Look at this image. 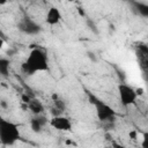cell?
<instances>
[{"mask_svg":"<svg viewBox=\"0 0 148 148\" xmlns=\"http://www.w3.org/2000/svg\"><path fill=\"white\" fill-rule=\"evenodd\" d=\"M49 69L47 57L40 49H32L22 64V71L28 75H34L37 72H44Z\"/></svg>","mask_w":148,"mask_h":148,"instance_id":"cell-1","label":"cell"},{"mask_svg":"<svg viewBox=\"0 0 148 148\" xmlns=\"http://www.w3.org/2000/svg\"><path fill=\"white\" fill-rule=\"evenodd\" d=\"M21 138L20 126L10 120H0V141L3 146H12Z\"/></svg>","mask_w":148,"mask_h":148,"instance_id":"cell-2","label":"cell"},{"mask_svg":"<svg viewBox=\"0 0 148 148\" xmlns=\"http://www.w3.org/2000/svg\"><path fill=\"white\" fill-rule=\"evenodd\" d=\"M90 101H91V104H94V106H95L96 116H97L99 121L111 123V121L114 120L116 111L110 105H108L106 103H104L103 101H101V99H98L94 96H90Z\"/></svg>","mask_w":148,"mask_h":148,"instance_id":"cell-3","label":"cell"},{"mask_svg":"<svg viewBox=\"0 0 148 148\" xmlns=\"http://www.w3.org/2000/svg\"><path fill=\"white\" fill-rule=\"evenodd\" d=\"M118 95H119V99H120L121 105L125 108L133 105L136 102V97H138L135 89L128 84H125V83H120L118 86Z\"/></svg>","mask_w":148,"mask_h":148,"instance_id":"cell-4","label":"cell"},{"mask_svg":"<svg viewBox=\"0 0 148 148\" xmlns=\"http://www.w3.org/2000/svg\"><path fill=\"white\" fill-rule=\"evenodd\" d=\"M18 29L20 31L27 34V35H37L42 31V27L40 24H38L37 22H35L34 20H31L30 17H24L18 23Z\"/></svg>","mask_w":148,"mask_h":148,"instance_id":"cell-5","label":"cell"},{"mask_svg":"<svg viewBox=\"0 0 148 148\" xmlns=\"http://www.w3.org/2000/svg\"><path fill=\"white\" fill-rule=\"evenodd\" d=\"M50 125L54 130H58V131H71V128H72L71 120L65 116L52 117L50 119Z\"/></svg>","mask_w":148,"mask_h":148,"instance_id":"cell-6","label":"cell"},{"mask_svg":"<svg viewBox=\"0 0 148 148\" xmlns=\"http://www.w3.org/2000/svg\"><path fill=\"white\" fill-rule=\"evenodd\" d=\"M61 21V13L57 7H50L45 15V22L49 25H56Z\"/></svg>","mask_w":148,"mask_h":148,"instance_id":"cell-7","label":"cell"},{"mask_svg":"<svg viewBox=\"0 0 148 148\" xmlns=\"http://www.w3.org/2000/svg\"><path fill=\"white\" fill-rule=\"evenodd\" d=\"M46 123H47V120H46V118L44 116H42V114L35 116L30 120V128L35 133H40L42 130L44 128V126L46 125Z\"/></svg>","mask_w":148,"mask_h":148,"instance_id":"cell-8","label":"cell"},{"mask_svg":"<svg viewBox=\"0 0 148 148\" xmlns=\"http://www.w3.org/2000/svg\"><path fill=\"white\" fill-rule=\"evenodd\" d=\"M65 109H66L65 102L61 99H57L53 102V104L50 109V113L52 114V117H59V116H62Z\"/></svg>","mask_w":148,"mask_h":148,"instance_id":"cell-9","label":"cell"},{"mask_svg":"<svg viewBox=\"0 0 148 148\" xmlns=\"http://www.w3.org/2000/svg\"><path fill=\"white\" fill-rule=\"evenodd\" d=\"M28 109L35 114V116H39L43 113L44 111V105L42 104V102L37 98H32L30 101V103L28 104Z\"/></svg>","mask_w":148,"mask_h":148,"instance_id":"cell-10","label":"cell"},{"mask_svg":"<svg viewBox=\"0 0 148 148\" xmlns=\"http://www.w3.org/2000/svg\"><path fill=\"white\" fill-rule=\"evenodd\" d=\"M134 12L143 17H148V3L145 2H139V1H133L131 2Z\"/></svg>","mask_w":148,"mask_h":148,"instance_id":"cell-11","label":"cell"},{"mask_svg":"<svg viewBox=\"0 0 148 148\" xmlns=\"http://www.w3.org/2000/svg\"><path fill=\"white\" fill-rule=\"evenodd\" d=\"M9 65H10V62L8 59H6V58L0 59V74L3 77H7L9 74Z\"/></svg>","mask_w":148,"mask_h":148,"instance_id":"cell-12","label":"cell"},{"mask_svg":"<svg viewBox=\"0 0 148 148\" xmlns=\"http://www.w3.org/2000/svg\"><path fill=\"white\" fill-rule=\"evenodd\" d=\"M141 148H148V132H143L142 133Z\"/></svg>","mask_w":148,"mask_h":148,"instance_id":"cell-13","label":"cell"},{"mask_svg":"<svg viewBox=\"0 0 148 148\" xmlns=\"http://www.w3.org/2000/svg\"><path fill=\"white\" fill-rule=\"evenodd\" d=\"M21 99H22V102H23L24 104H27V106H28V104L30 103V101H31L32 98H31L30 96H28V94H22Z\"/></svg>","mask_w":148,"mask_h":148,"instance_id":"cell-14","label":"cell"},{"mask_svg":"<svg viewBox=\"0 0 148 148\" xmlns=\"http://www.w3.org/2000/svg\"><path fill=\"white\" fill-rule=\"evenodd\" d=\"M87 24L89 25L90 30H92V31H95L96 34H98V30L96 29V25H95V23H94V22H91V20H87Z\"/></svg>","mask_w":148,"mask_h":148,"instance_id":"cell-15","label":"cell"},{"mask_svg":"<svg viewBox=\"0 0 148 148\" xmlns=\"http://www.w3.org/2000/svg\"><path fill=\"white\" fill-rule=\"evenodd\" d=\"M112 148H128V147H126V146H124V145H121V143H118V142H112Z\"/></svg>","mask_w":148,"mask_h":148,"instance_id":"cell-16","label":"cell"},{"mask_svg":"<svg viewBox=\"0 0 148 148\" xmlns=\"http://www.w3.org/2000/svg\"><path fill=\"white\" fill-rule=\"evenodd\" d=\"M57 99H59L58 95H57V94H52V102H54V101H57Z\"/></svg>","mask_w":148,"mask_h":148,"instance_id":"cell-17","label":"cell"},{"mask_svg":"<svg viewBox=\"0 0 148 148\" xmlns=\"http://www.w3.org/2000/svg\"><path fill=\"white\" fill-rule=\"evenodd\" d=\"M88 54H89V58H90V59H92V60H94V61H95V60H96V59H95V54H94V53H90V52H89V53H88Z\"/></svg>","mask_w":148,"mask_h":148,"instance_id":"cell-18","label":"cell"},{"mask_svg":"<svg viewBox=\"0 0 148 148\" xmlns=\"http://www.w3.org/2000/svg\"><path fill=\"white\" fill-rule=\"evenodd\" d=\"M1 106H2V108H5V109L7 108V103H6V101H3V99L1 101Z\"/></svg>","mask_w":148,"mask_h":148,"instance_id":"cell-19","label":"cell"},{"mask_svg":"<svg viewBox=\"0 0 148 148\" xmlns=\"http://www.w3.org/2000/svg\"><path fill=\"white\" fill-rule=\"evenodd\" d=\"M135 91H136L138 95H142V94H143V92H142V91H143L142 89H135Z\"/></svg>","mask_w":148,"mask_h":148,"instance_id":"cell-20","label":"cell"},{"mask_svg":"<svg viewBox=\"0 0 148 148\" xmlns=\"http://www.w3.org/2000/svg\"><path fill=\"white\" fill-rule=\"evenodd\" d=\"M130 136H132L133 139H135V132H134V131H133V132H131V133H130Z\"/></svg>","mask_w":148,"mask_h":148,"instance_id":"cell-21","label":"cell"},{"mask_svg":"<svg viewBox=\"0 0 148 148\" xmlns=\"http://www.w3.org/2000/svg\"><path fill=\"white\" fill-rule=\"evenodd\" d=\"M79 13H80V15H81V16H84V12H82V9H81V8H79Z\"/></svg>","mask_w":148,"mask_h":148,"instance_id":"cell-22","label":"cell"}]
</instances>
